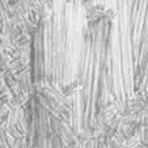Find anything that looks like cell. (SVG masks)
Listing matches in <instances>:
<instances>
[{
	"label": "cell",
	"mask_w": 148,
	"mask_h": 148,
	"mask_svg": "<svg viewBox=\"0 0 148 148\" xmlns=\"http://www.w3.org/2000/svg\"><path fill=\"white\" fill-rule=\"evenodd\" d=\"M37 81L75 132L148 85V0H56L37 41Z\"/></svg>",
	"instance_id": "cell-1"
}]
</instances>
